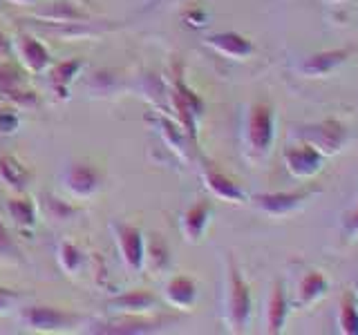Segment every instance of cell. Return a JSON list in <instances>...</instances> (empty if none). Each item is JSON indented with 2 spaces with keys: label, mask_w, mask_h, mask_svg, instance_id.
Returning <instances> with one entry per match:
<instances>
[{
  "label": "cell",
  "mask_w": 358,
  "mask_h": 335,
  "mask_svg": "<svg viewBox=\"0 0 358 335\" xmlns=\"http://www.w3.org/2000/svg\"><path fill=\"white\" fill-rule=\"evenodd\" d=\"M227 318L233 331H244L251 318V288L244 282L240 268L229 260V282H227Z\"/></svg>",
  "instance_id": "cell-1"
},
{
  "label": "cell",
  "mask_w": 358,
  "mask_h": 335,
  "mask_svg": "<svg viewBox=\"0 0 358 335\" xmlns=\"http://www.w3.org/2000/svg\"><path fill=\"white\" fill-rule=\"evenodd\" d=\"M300 137L302 141L313 145L322 156H334L347 145L350 130H347V126L338 119H324V121L300 128Z\"/></svg>",
  "instance_id": "cell-2"
},
{
  "label": "cell",
  "mask_w": 358,
  "mask_h": 335,
  "mask_svg": "<svg viewBox=\"0 0 358 335\" xmlns=\"http://www.w3.org/2000/svg\"><path fill=\"white\" fill-rule=\"evenodd\" d=\"M275 114L268 103H255L246 117V145L253 156H264L273 145Z\"/></svg>",
  "instance_id": "cell-3"
},
{
  "label": "cell",
  "mask_w": 358,
  "mask_h": 335,
  "mask_svg": "<svg viewBox=\"0 0 358 335\" xmlns=\"http://www.w3.org/2000/svg\"><path fill=\"white\" fill-rule=\"evenodd\" d=\"M324 159H327V156H322L307 141L298 143V145H291V148L285 150L287 170L298 179H311L313 174H318L324 165Z\"/></svg>",
  "instance_id": "cell-4"
},
{
  "label": "cell",
  "mask_w": 358,
  "mask_h": 335,
  "mask_svg": "<svg viewBox=\"0 0 358 335\" xmlns=\"http://www.w3.org/2000/svg\"><path fill=\"white\" fill-rule=\"evenodd\" d=\"M350 56H352V50H347V47L313 52L300 63V72L305 76H309V78L327 76V74H334L341 65H345L347 61H350Z\"/></svg>",
  "instance_id": "cell-5"
},
{
  "label": "cell",
  "mask_w": 358,
  "mask_h": 335,
  "mask_svg": "<svg viewBox=\"0 0 358 335\" xmlns=\"http://www.w3.org/2000/svg\"><path fill=\"white\" fill-rule=\"evenodd\" d=\"M307 199H309V193L296 190V193H266V195H257L255 204H257V208H262L264 212H268V215H287V212H294L296 208H300Z\"/></svg>",
  "instance_id": "cell-6"
},
{
  "label": "cell",
  "mask_w": 358,
  "mask_h": 335,
  "mask_svg": "<svg viewBox=\"0 0 358 335\" xmlns=\"http://www.w3.org/2000/svg\"><path fill=\"white\" fill-rule=\"evenodd\" d=\"M215 52H220L222 56H229V59H249L253 54V43L249 38L240 36L235 31H222V34H213V36L206 40Z\"/></svg>",
  "instance_id": "cell-7"
},
{
  "label": "cell",
  "mask_w": 358,
  "mask_h": 335,
  "mask_svg": "<svg viewBox=\"0 0 358 335\" xmlns=\"http://www.w3.org/2000/svg\"><path fill=\"white\" fill-rule=\"evenodd\" d=\"M329 279L320 271H309L298 286V306H311L322 295H327Z\"/></svg>",
  "instance_id": "cell-8"
},
{
  "label": "cell",
  "mask_w": 358,
  "mask_h": 335,
  "mask_svg": "<svg viewBox=\"0 0 358 335\" xmlns=\"http://www.w3.org/2000/svg\"><path fill=\"white\" fill-rule=\"evenodd\" d=\"M206 186L210 188V193L224 199V201H235V204H240V201L246 199L244 190L233 181V179H229L227 174H222L217 170H213V168H208L206 170Z\"/></svg>",
  "instance_id": "cell-9"
},
{
  "label": "cell",
  "mask_w": 358,
  "mask_h": 335,
  "mask_svg": "<svg viewBox=\"0 0 358 335\" xmlns=\"http://www.w3.org/2000/svg\"><path fill=\"white\" fill-rule=\"evenodd\" d=\"M287 315H289V302L285 295V286L282 284H275L273 288V295L268 299V311H266V327L271 333H280L285 329L287 324Z\"/></svg>",
  "instance_id": "cell-10"
},
{
  "label": "cell",
  "mask_w": 358,
  "mask_h": 335,
  "mask_svg": "<svg viewBox=\"0 0 358 335\" xmlns=\"http://www.w3.org/2000/svg\"><path fill=\"white\" fill-rule=\"evenodd\" d=\"M208 217H210V204L208 201H199L193 208H190L184 215V232L188 239L197 241L201 234H204L208 226Z\"/></svg>",
  "instance_id": "cell-11"
},
{
  "label": "cell",
  "mask_w": 358,
  "mask_h": 335,
  "mask_svg": "<svg viewBox=\"0 0 358 335\" xmlns=\"http://www.w3.org/2000/svg\"><path fill=\"white\" fill-rule=\"evenodd\" d=\"M119 246H121V253H123V260H126L128 266L137 268L141 262V237H139V230L132 228V226H119V237H117Z\"/></svg>",
  "instance_id": "cell-12"
},
{
  "label": "cell",
  "mask_w": 358,
  "mask_h": 335,
  "mask_svg": "<svg viewBox=\"0 0 358 335\" xmlns=\"http://www.w3.org/2000/svg\"><path fill=\"white\" fill-rule=\"evenodd\" d=\"M67 181H70V188L76 195H90L99 188L101 177L94 168H90V165H74L70 174H67Z\"/></svg>",
  "instance_id": "cell-13"
},
{
  "label": "cell",
  "mask_w": 358,
  "mask_h": 335,
  "mask_svg": "<svg viewBox=\"0 0 358 335\" xmlns=\"http://www.w3.org/2000/svg\"><path fill=\"white\" fill-rule=\"evenodd\" d=\"M338 329L343 335H358V297L352 290H345V295L341 299Z\"/></svg>",
  "instance_id": "cell-14"
},
{
  "label": "cell",
  "mask_w": 358,
  "mask_h": 335,
  "mask_svg": "<svg viewBox=\"0 0 358 335\" xmlns=\"http://www.w3.org/2000/svg\"><path fill=\"white\" fill-rule=\"evenodd\" d=\"M168 299L173 302L175 306H190L195 299V284L193 279L188 277H175L166 288Z\"/></svg>",
  "instance_id": "cell-15"
},
{
  "label": "cell",
  "mask_w": 358,
  "mask_h": 335,
  "mask_svg": "<svg viewBox=\"0 0 358 335\" xmlns=\"http://www.w3.org/2000/svg\"><path fill=\"white\" fill-rule=\"evenodd\" d=\"M27 320L36 329H61L63 324L70 322V315L56 311V308H31L27 313Z\"/></svg>",
  "instance_id": "cell-16"
},
{
  "label": "cell",
  "mask_w": 358,
  "mask_h": 335,
  "mask_svg": "<svg viewBox=\"0 0 358 335\" xmlns=\"http://www.w3.org/2000/svg\"><path fill=\"white\" fill-rule=\"evenodd\" d=\"M20 56L22 61H25L31 70H43L45 65H48V52H45V47L34 38H22L20 40Z\"/></svg>",
  "instance_id": "cell-17"
},
{
  "label": "cell",
  "mask_w": 358,
  "mask_h": 335,
  "mask_svg": "<svg viewBox=\"0 0 358 335\" xmlns=\"http://www.w3.org/2000/svg\"><path fill=\"white\" fill-rule=\"evenodd\" d=\"M0 174H3L5 181L14 184V186H22V181L27 179V172L22 170L14 159H9V156H3V159H0Z\"/></svg>",
  "instance_id": "cell-18"
},
{
  "label": "cell",
  "mask_w": 358,
  "mask_h": 335,
  "mask_svg": "<svg viewBox=\"0 0 358 335\" xmlns=\"http://www.w3.org/2000/svg\"><path fill=\"white\" fill-rule=\"evenodd\" d=\"M152 295H148V293H143V290H134V293H128V295H123L117 304H121V306H126V308H130V311H143V308H148L150 304H152Z\"/></svg>",
  "instance_id": "cell-19"
},
{
  "label": "cell",
  "mask_w": 358,
  "mask_h": 335,
  "mask_svg": "<svg viewBox=\"0 0 358 335\" xmlns=\"http://www.w3.org/2000/svg\"><path fill=\"white\" fill-rule=\"evenodd\" d=\"M9 212L14 215V219L18 223H31V219H34V210L29 206V201H11Z\"/></svg>",
  "instance_id": "cell-20"
},
{
  "label": "cell",
  "mask_w": 358,
  "mask_h": 335,
  "mask_svg": "<svg viewBox=\"0 0 358 335\" xmlns=\"http://www.w3.org/2000/svg\"><path fill=\"white\" fill-rule=\"evenodd\" d=\"M61 253H63V264H65L67 268H70V271H76L78 264L83 262L81 253H78V248H74L72 244H65Z\"/></svg>",
  "instance_id": "cell-21"
},
{
  "label": "cell",
  "mask_w": 358,
  "mask_h": 335,
  "mask_svg": "<svg viewBox=\"0 0 358 335\" xmlns=\"http://www.w3.org/2000/svg\"><path fill=\"white\" fill-rule=\"evenodd\" d=\"M343 228L350 237H358V208L350 210L343 219Z\"/></svg>",
  "instance_id": "cell-22"
},
{
  "label": "cell",
  "mask_w": 358,
  "mask_h": 335,
  "mask_svg": "<svg viewBox=\"0 0 358 335\" xmlns=\"http://www.w3.org/2000/svg\"><path fill=\"white\" fill-rule=\"evenodd\" d=\"M16 83H18V72H16V70H11L9 65H3V67H0V85L14 87Z\"/></svg>",
  "instance_id": "cell-23"
},
{
  "label": "cell",
  "mask_w": 358,
  "mask_h": 335,
  "mask_svg": "<svg viewBox=\"0 0 358 335\" xmlns=\"http://www.w3.org/2000/svg\"><path fill=\"white\" fill-rule=\"evenodd\" d=\"M78 70V63L74 61V63H63L61 67H59V70H56L54 72V76H56V81H61V83H65V81H70V78H72V74Z\"/></svg>",
  "instance_id": "cell-24"
},
{
  "label": "cell",
  "mask_w": 358,
  "mask_h": 335,
  "mask_svg": "<svg viewBox=\"0 0 358 335\" xmlns=\"http://www.w3.org/2000/svg\"><path fill=\"white\" fill-rule=\"evenodd\" d=\"M7 299H9V295H5V293H0V308H3V306L7 304Z\"/></svg>",
  "instance_id": "cell-25"
},
{
  "label": "cell",
  "mask_w": 358,
  "mask_h": 335,
  "mask_svg": "<svg viewBox=\"0 0 358 335\" xmlns=\"http://www.w3.org/2000/svg\"><path fill=\"white\" fill-rule=\"evenodd\" d=\"M329 3H341V0H329Z\"/></svg>",
  "instance_id": "cell-26"
},
{
  "label": "cell",
  "mask_w": 358,
  "mask_h": 335,
  "mask_svg": "<svg viewBox=\"0 0 358 335\" xmlns=\"http://www.w3.org/2000/svg\"><path fill=\"white\" fill-rule=\"evenodd\" d=\"M16 3H25V0H16Z\"/></svg>",
  "instance_id": "cell-27"
}]
</instances>
